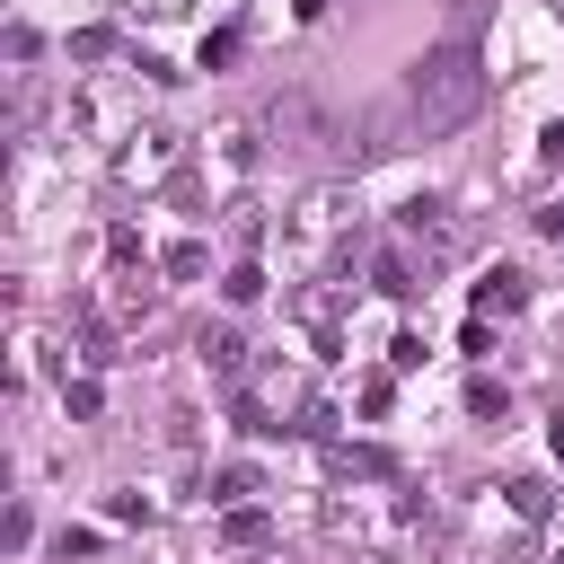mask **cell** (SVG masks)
Listing matches in <instances>:
<instances>
[{"instance_id": "cell-13", "label": "cell", "mask_w": 564, "mask_h": 564, "mask_svg": "<svg viewBox=\"0 0 564 564\" xmlns=\"http://www.w3.org/2000/svg\"><path fill=\"white\" fill-rule=\"evenodd\" d=\"M388 370H423V335H397L388 344Z\"/></svg>"}, {"instance_id": "cell-3", "label": "cell", "mask_w": 564, "mask_h": 564, "mask_svg": "<svg viewBox=\"0 0 564 564\" xmlns=\"http://www.w3.org/2000/svg\"><path fill=\"white\" fill-rule=\"evenodd\" d=\"M194 352H203V361H212L220 379H238V361H247V344H238L229 326H203V344H194Z\"/></svg>"}, {"instance_id": "cell-2", "label": "cell", "mask_w": 564, "mask_h": 564, "mask_svg": "<svg viewBox=\"0 0 564 564\" xmlns=\"http://www.w3.org/2000/svg\"><path fill=\"white\" fill-rule=\"evenodd\" d=\"M520 300H529V273H520V264H494V273L476 282V317H511Z\"/></svg>"}, {"instance_id": "cell-11", "label": "cell", "mask_w": 564, "mask_h": 564, "mask_svg": "<svg viewBox=\"0 0 564 564\" xmlns=\"http://www.w3.org/2000/svg\"><path fill=\"white\" fill-rule=\"evenodd\" d=\"M62 405H70V414H79V423H88V414H97V405H106V388H97V379H70V388H62Z\"/></svg>"}, {"instance_id": "cell-4", "label": "cell", "mask_w": 564, "mask_h": 564, "mask_svg": "<svg viewBox=\"0 0 564 564\" xmlns=\"http://www.w3.org/2000/svg\"><path fill=\"white\" fill-rule=\"evenodd\" d=\"M441 212H449L441 194H414V203H397V229H405V238H432V229H441Z\"/></svg>"}, {"instance_id": "cell-8", "label": "cell", "mask_w": 564, "mask_h": 564, "mask_svg": "<svg viewBox=\"0 0 564 564\" xmlns=\"http://www.w3.org/2000/svg\"><path fill=\"white\" fill-rule=\"evenodd\" d=\"M264 529H273V520H264V511H256V502H238V511H229V520H220V538H229V546H256V538H264Z\"/></svg>"}, {"instance_id": "cell-14", "label": "cell", "mask_w": 564, "mask_h": 564, "mask_svg": "<svg viewBox=\"0 0 564 564\" xmlns=\"http://www.w3.org/2000/svg\"><path fill=\"white\" fill-rule=\"evenodd\" d=\"M538 238H564V203H546V212H538Z\"/></svg>"}, {"instance_id": "cell-15", "label": "cell", "mask_w": 564, "mask_h": 564, "mask_svg": "<svg viewBox=\"0 0 564 564\" xmlns=\"http://www.w3.org/2000/svg\"><path fill=\"white\" fill-rule=\"evenodd\" d=\"M546 449H555V458H564V414H555V423H546Z\"/></svg>"}, {"instance_id": "cell-16", "label": "cell", "mask_w": 564, "mask_h": 564, "mask_svg": "<svg viewBox=\"0 0 564 564\" xmlns=\"http://www.w3.org/2000/svg\"><path fill=\"white\" fill-rule=\"evenodd\" d=\"M291 9H300V18H326V0H291Z\"/></svg>"}, {"instance_id": "cell-7", "label": "cell", "mask_w": 564, "mask_h": 564, "mask_svg": "<svg viewBox=\"0 0 564 564\" xmlns=\"http://www.w3.org/2000/svg\"><path fill=\"white\" fill-rule=\"evenodd\" d=\"M467 414H485V423H502V414H511V397H502V379H467Z\"/></svg>"}, {"instance_id": "cell-12", "label": "cell", "mask_w": 564, "mask_h": 564, "mask_svg": "<svg viewBox=\"0 0 564 564\" xmlns=\"http://www.w3.org/2000/svg\"><path fill=\"white\" fill-rule=\"evenodd\" d=\"M229 53H238V26H220V35H203V70H220Z\"/></svg>"}, {"instance_id": "cell-9", "label": "cell", "mask_w": 564, "mask_h": 564, "mask_svg": "<svg viewBox=\"0 0 564 564\" xmlns=\"http://www.w3.org/2000/svg\"><path fill=\"white\" fill-rule=\"evenodd\" d=\"M203 264H212V247H203V238H185V247H167V273H176V282H194Z\"/></svg>"}, {"instance_id": "cell-6", "label": "cell", "mask_w": 564, "mask_h": 564, "mask_svg": "<svg viewBox=\"0 0 564 564\" xmlns=\"http://www.w3.org/2000/svg\"><path fill=\"white\" fill-rule=\"evenodd\" d=\"M370 282H379L388 300H414V264H405V256H379V264H370Z\"/></svg>"}, {"instance_id": "cell-1", "label": "cell", "mask_w": 564, "mask_h": 564, "mask_svg": "<svg viewBox=\"0 0 564 564\" xmlns=\"http://www.w3.org/2000/svg\"><path fill=\"white\" fill-rule=\"evenodd\" d=\"M476 106H485V53H476L467 35L432 44V53L414 62V79H405V115H414V132H458Z\"/></svg>"}, {"instance_id": "cell-5", "label": "cell", "mask_w": 564, "mask_h": 564, "mask_svg": "<svg viewBox=\"0 0 564 564\" xmlns=\"http://www.w3.org/2000/svg\"><path fill=\"white\" fill-rule=\"evenodd\" d=\"M502 494H511V511H520V520H546V511H555V494H546V476H511Z\"/></svg>"}, {"instance_id": "cell-10", "label": "cell", "mask_w": 564, "mask_h": 564, "mask_svg": "<svg viewBox=\"0 0 564 564\" xmlns=\"http://www.w3.org/2000/svg\"><path fill=\"white\" fill-rule=\"evenodd\" d=\"M220 291H229V308H247V300H264V273H256V264H229Z\"/></svg>"}, {"instance_id": "cell-17", "label": "cell", "mask_w": 564, "mask_h": 564, "mask_svg": "<svg viewBox=\"0 0 564 564\" xmlns=\"http://www.w3.org/2000/svg\"><path fill=\"white\" fill-rule=\"evenodd\" d=\"M555 564H564V546H555Z\"/></svg>"}]
</instances>
